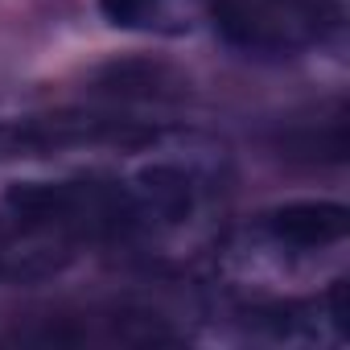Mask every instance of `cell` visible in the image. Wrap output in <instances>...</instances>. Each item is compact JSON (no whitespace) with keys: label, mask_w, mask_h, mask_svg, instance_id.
<instances>
[{"label":"cell","mask_w":350,"mask_h":350,"mask_svg":"<svg viewBox=\"0 0 350 350\" xmlns=\"http://www.w3.org/2000/svg\"><path fill=\"white\" fill-rule=\"evenodd\" d=\"M206 21L231 50L284 62L321 42L329 13L325 0H211Z\"/></svg>","instance_id":"6da1fadb"},{"label":"cell","mask_w":350,"mask_h":350,"mask_svg":"<svg viewBox=\"0 0 350 350\" xmlns=\"http://www.w3.org/2000/svg\"><path fill=\"white\" fill-rule=\"evenodd\" d=\"M350 211L342 202H284L256 219V235L280 256H317L346 239Z\"/></svg>","instance_id":"7a4b0ae2"},{"label":"cell","mask_w":350,"mask_h":350,"mask_svg":"<svg viewBox=\"0 0 350 350\" xmlns=\"http://www.w3.org/2000/svg\"><path fill=\"white\" fill-rule=\"evenodd\" d=\"M211 9V0H99V13L136 33H190Z\"/></svg>","instance_id":"3957f363"}]
</instances>
